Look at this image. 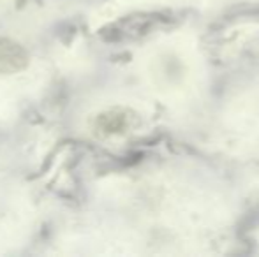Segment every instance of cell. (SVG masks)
<instances>
[{
  "label": "cell",
  "mask_w": 259,
  "mask_h": 257,
  "mask_svg": "<svg viewBox=\"0 0 259 257\" xmlns=\"http://www.w3.org/2000/svg\"><path fill=\"white\" fill-rule=\"evenodd\" d=\"M169 18L166 14H150L147 18H129L125 21H120V23L113 25V39H120V37H141V35L152 34V30L157 27H160L162 23Z\"/></svg>",
  "instance_id": "cell-1"
},
{
  "label": "cell",
  "mask_w": 259,
  "mask_h": 257,
  "mask_svg": "<svg viewBox=\"0 0 259 257\" xmlns=\"http://www.w3.org/2000/svg\"><path fill=\"white\" fill-rule=\"evenodd\" d=\"M136 124V115L129 110H109L99 115L96 120V130L101 136L125 134Z\"/></svg>",
  "instance_id": "cell-2"
},
{
  "label": "cell",
  "mask_w": 259,
  "mask_h": 257,
  "mask_svg": "<svg viewBox=\"0 0 259 257\" xmlns=\"http://www.w3.org/2000/svg\"><path fill=\"white\" fill-rule=\"evenodd\" d=\"M28 53L11 39H0V74H14L27 67Z\"/></svg>",
  "instance_id": "cell-3"
}]
</instances>
